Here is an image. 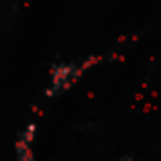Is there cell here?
Here are the masks:
<instances>
[{
  "instance_id": "1",
  "label": "cell",
  "mask_w": 161,
  "mask_h": 161,
  "mask_svg": "<svg viewBox=\"0 0 161 161\" xmlns=\"http://www.w3.org/2000/svg\"><path fill=\"white\" fill-rule=\"evenodd\" d=\"M92 63H94V61L86 59L84 63H61V65H55V69L51 74L49 96H59L61 92L69 90V88L80 80V75H82Z\"/></svg>"
},
{
  "instance_id": "2",
  "label": "cell",
  "mask_w": 161,
  "mask_h": 161,
  "mask_svg": "<svg viewBox=\"0 0 161 161\" xmlns=\"http://www.w3.org/2000/svg\"><path fill=\"white\" fill-rule=\"evenodd\" d=\"M35 130H37L35 125H29L27 129L20 133L19 143H16V157H19V161H33V147H31V141L35 139Z\"/></svg>"
}]
</instances>
